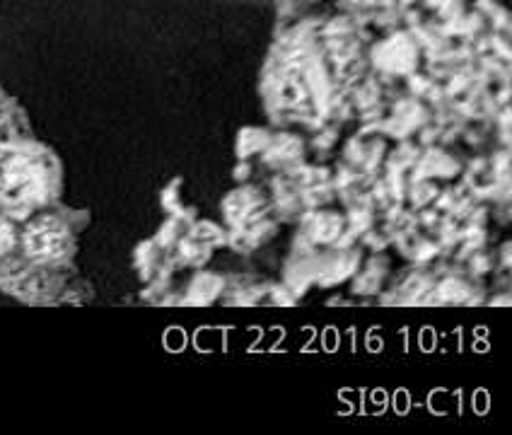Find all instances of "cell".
Masks as SVG:
<instances>
[{
  "instance_id": "5",
  "label": "cell",
  "mask_w": 512,
  "mask_h": 435,
  "mask_svg": "<svg viewBox=\"0 0 512 435\" xmlns=\"http://www.w3.org/2000/svg\"><path fill=\"white\" fill-rule=\"evenodd\" d=\"M17 242H20V223L0 213V259L15 254Z\"/></svg>"
},
{
  "instance_id": "3",
  "label": "cell",
  "mask_w": 512,
  "mask_h": 435,
  "mask_svg": "<svg viewBox=\"0 0 512 435\" xmlns=\"http://www.w3.org/2000/svg\"><path fill=\"white\" fill-rule=\"evenodd\" d=\"M75 211L56 206L44 208L20 223L17 257L32 264H71L78 252V232L83 220L75 223Z\"/></svg>"
},
{
  "instance_id": "1",
  "label": "cell",
  "mask_w": 512,
  "mask_h": 435,
  "mask_svg": "<svg viewBox=\"0 0 512 435\" xmlns=\"http://www.w3.org/2000/svg\"><path fill=\"white\" fill-rule=\"evenodd\" d=\"M63 194V165L49 145L29 136L0 143V213L17 223L56 206Z\"/></svg>"
},
{
  "instance_id": "4",
  "label": "cell",
  "mask_w": 512,
  "mask_h": 435,
  "mask_svg": "<svg viewBox=\"0 0 512 435\" xmlns=\"http://www.w3.org/2000/svg\"><path fill=\"white\" fill-rule=\"evenodd\" d=\"M29 133H32V126H29L25 109L0 87V143L17 136H29Z\"/></svg>"
},
{
  "instance_id": "6",
  "label": "cell",
  "mask_w": 512,
  "mask_h": 435,
  "mask_svg": "<svg viewBox=\"0 0 512 435\" xmlns=\"http://www.w3.org/2000/svg\"><path fill=\"white\" fill-rule=\"evenodd\" d=\"M312 0H278V10H283V13H288V10H295V8H307Z\"/></svg>"
},
{
  "instance_id": "2",
  "label": "cell",
  "mask_w": 512,
  "mask_h": 435,
  "mask_svg": "<svg viewBox=\"0 0 512 435\" xmlns=\"http://www.w3.org/2000/svg\"><path fill=\"white\" fill-rule=\"evenodd\" d=\"M0 290L29 305H63L90 300V286L71 264H32L17 254L0 259Z\"/></svg>"
}]
</instances>
